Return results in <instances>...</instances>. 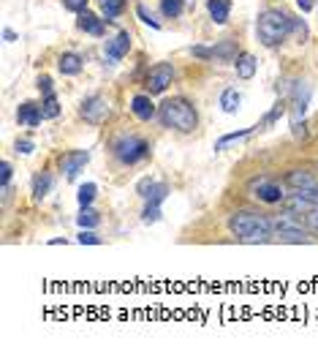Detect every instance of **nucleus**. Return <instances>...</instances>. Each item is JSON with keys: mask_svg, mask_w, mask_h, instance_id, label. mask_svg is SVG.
I'll return each instance as SVG.
<instances>
[{"mask_svg": "<svg viewBox=\"0 0 318 354\" xmlns=\"http://www.w3.org/2000/svg\"><path fill=\"white\" fill-rule=\"evenodd\" d=\"M0 180H3V188H8V180H11V164L8 161L0 164Z\"/></svg>", "mask_w": 318, "mask_h": 354, "instance_id": "f704fd0d", "label": "nucleus"}, {"mask_svg": "<svg viewBox=\"0 0 318 354\" xmlns=\"http://www.w3.org/2000/svg\"><path fill=\"white\" fill-rule=\"evenodd\" d=\"M239 104H242V95L237 93L234 88H228V90H223V95H221V106H223V112H237L239 109Z\"/></svg>", "mask_w": 318, "mask_h": 354, "instance_id": "6ab92c4d", "label": "nucleus"}, {"mask_svg": "<svg viewBox=\"0 0 318 354\" xmlns=\"http://www.w3.org/2000/svg\"><path fill=\"white\" fill-rule=\"evenodd\" d=\"M158 118L166 129H177V131L188 133L199 126V115L193 109V104H188L185 98H169L158 106Z\"/></svg>", "mask_w": 318, "mask_h": 354, "instance_id": "f03ea898", "label": "nucleus"}, {"mask_svg": "<svg viewBox=\"0 0 318 354\" xmlns=\"http://www.w3.org/2000/svg\"><path fill=\"white\" fill-rule=\"evenodd\" d=\"M41 112H44L46 120H52V118H57V115H60V104H57V98H54V95H44V101H41Z\"/></svg>", "mask_w": 318, "mask_h": 354, "instance_id": "b1692460", "label": "nucleus"}, {"mask_svg": "<svg viewBox=\"0 0 318 354\" xmlns=\"http://www.w3.org/2000/svg\"><path fill=\"white\" fill-rule=\"evenodd\" d=\"M161 11L169 19H177L182 14V0H161Z\"/></svg>", "mask_w": 318, "mask_h": 354, "instance_id": "393cba45", "label": "nucleus"}, {"mask_svg": "<svg viewBox=\"0 0 318 354\" xmlns=\"http://www.w3.org/2000/svg\"><path fill=\"white\" fill-rule=\"evenodd\" d=\"M49 191H52V175H49V172H41V177H36L33 194H36V199H44Z\"/></svg>", "mask_w": 318, "mask_h": 354, "instance_id": "412c9836", "label": "nucleus"}, {"mask_svg": "<svg viewBox=\"0 0 318 354\" xmlns=\"http://www.w3.org/2000/svg\"><path fill=\"white\" fill-rule=\"evenodd\" d=\"M172 80H175V66L172 63H155L150 68V74H147V90H150V95L152 93H163V90L172 85Z\"/></svg>", "mask_w": 318, "mask_h": 354, "instance_id": "423d86ee", "label": "nucleus"}, {"mask_svg": "<svg viewBox=\"0 0 318 354\" xmlns=\"http://www.w3.org/2000/svg\"><path fill=\"white\" fill-rule=\"evenodd\" d=\"M294 196L302 199V202H308V205H313V207H318V185H313V188H299Z\"/></svg>", "mask_w": 318, "mask_h": 354, "instance_id": "bb28decb", "label": "nucleus"}, {"mask_svg": "<svg viewBox=\"0 0 318 354\" xmlns=\"http://www.w3.org/2000/svg\"><path fill=\"white\" fill-rule=\"evenodd\" d=\"M256 196H259L261 202H267V205H277V202L286 199L280 183H272V180H259V185H256Z\"/></svg>", "mask_w": 318, "mask_h": 354, "instance_id": "9d476101", "label": "nucleus"}, {"mask_svg": "<svg viewBox=\"0 0 318 354\" xmlns=\"http://www.w3.org/2000/svg\"><path fill=\"white\" fill-rule=\"evenodd\" d=\"M63 6L68 11H85L88 8V0H63Z\"/></svg>", "mask_w": 318, "mask_h": 354, "instance_id": "72a5a7b5", "label": "nucleus"}, {"mask_svg": "<svg viewBox=\"0 0 318 354\" xmlns=\"http://www.w3.org/2000/svg\"><path fill=\"white\" fill-rule=\"evenodd\" d=\"M283 106H286V104H275V109L270 112V115H267V118H264V123H261V126H272L275 120L283 115ZM261 126H259V129H261Z\"/></svg>", "mask_w": 318, "mask_h": 354, "instance_id": "473e14b6", "label": "nucleus"}, {"mask_svg": "<svg viewBox=\"0 0 318 354\" xmlns=\"http://www.w3.org/2000/svg\"><path fill=\"white\" fill-rule=\"evenodd\" d=\"M57 68H60V74L74 77V74H79V71H82V57H79V55H74V52H66V55H60Z\"/></svg>", "mask_w": 318, "mask_h": 354, "instance_id": "f3484780", "label": "nucleus"}, {"mask_svg": "<svg viewBox=\"0 0 318 354\" xmlns=\"http://www.w3.org/2000/svg\"><path fill=\"white\" fill-rule=\"evenodd\" d=\"M98 213L95 210H90V207H82V213L77 216V223L82 226V229H92V226H98Z\"/></svg>", "mask_w": 318, "mask_h": 354, "instance_id": "5701e85b", "label": "nucleus"}, {"mask_svg": "<svg viewBox=\"0 0 318 354\" xmlns=\"http://www.w3.org/2000/svg\"><path fill=\"white\" fill-rule=\"evenodd\" d=\"M297 6H299V11H302V14H308V11H310L316 3H313V0H297Z\"/></svg>", "mask_w": 318, "mask_h": 354, "instance_id": "58836bf2", "label": "nucleus"}, {"mask_svg": "<svg viewBox=\"0 0 318 354\" xmlns=\"http://www.w3.org/2000/svg\"><path fill=\"white\" fill-rule=\"evenodd\" d=\"M106 115H109V106H106V101L101 98V95H90V98H85V104H82V118L92 123V126H98V123H103L106 120Z\"/></svg>", "mask_w": 318, "mask_h": 354, "instance_id": "6e6552de", "label": "nucleus"}, {"mask_svg": "<svg viewBox=\"0 0 318 354\" xmlns=\"http://www.w3.org/2000/svg\"><path fill=\"white\" fill-rule=\"evenodd\" d=\"M3 39H6V41H17V33H14V30H8V28H6V30H3Z\"/></svg>", "mask_w": 318, "mask_h": 354, "instance_id": "ea45409f", "label": "nucleus"}, {"mask_svg": "<svg viewBox=\"0 0 318 354\" xmlns=\"http://www.w3.org/2000/svg\"><path fill=\"white\" fill-rule=\"evenodd\" d=\"M256 129H259V126H253V129H245V131L228 133V136H223V139H221V142H218V145H215V150H223V147H226L228 142H237V139H245V136H250V133L256 131Z\"/></svg>", "mask_w": 318, "mask_h": 354, "instance_id": "cd10ccee", "label": "nucleus"}, {"mask_svg": "<svg viewBox=\"0 0 318 354\" xmlns=\"http://www.w3.org/2000/svg\"><path fill=\"white\" fill-rule=\"evenodd\" d=\"M17 150H19V153H25V156H28V153H33V142L22 139V142H17Z\"/></svg>", "mask_w": 318, "mask_h": 354, "instance_id": "e433bc0d", "label": "nucleus"}, {"mask_svg": "<svg viewBox=\"0 0 318 354\" xmlns=\"http://www.w3.org/2000/svg\"><path fill=\"white\" fill-rule=\"evenodd\" d=\"M77 25H79V30H85V33H90V36H101V33H103V19H98V17L90 14L88 8H85V11H79Z\"/></svg>", "mask_w": 318, "mask_h": 354, "instance_id": "2eb2a0df", "label": "nucleus"}, {"mask_svg": "<svg viewBox=\"0 0 318 354\" xmlns=\"http://www.w3.org/2000/svg\"><path fill=\"white\" fill-rule=\"evenodd\" d=\"M272 232L280 240H286V243H308V232L302 229V223L297 221L294 216L272 218Z\"/></svg>", "mask_w": 318, "mask_h": 354, "instance_id": "39448f33", "label": "nucleus"}, {"mask_svg": "<svg viewBox=\"0 0 318 354\" xmlns=\"http://www.w3.org/2000/svg\"><path fill=\"white\" fill-rule=\"evenodd\" d=\"M234 68H237V77H239V80H253V77H256V68H259V63H256V57H253V55L242 52V55H237V60H234Z\"/></svg>", "mask_w": 318, "mask_h": 354, "instance_id": "ddd939ff", "label": "nucleus"}, {"mask_svg": "<svg viewBox=\"0 0 318 354\" xmlns=\"http://www.w3.org/2000/svg\"><path fill=\"white\" fill-rule=\"evenodd\" d=\"M256 33H259V41L264 46H277L291 33V17L277 11V8H267L259 14Z\"/></svg>", "mask_w": 318, "mask_h": 354, "instance_id": "7ed1b4c3", "label": "nucleus"}, {"mask_svg": "<svg viewBox=\"0 0 318 354\" xmlns=\"http://www.w3.org/2000/svg\"><path fill=\"white\" fill-rule=\"evenodd\" d=\"M88 161H90V153H88V150H71V153L63 156V172L68 177H77L79 169H82Z\"/></svg>", "mask_w": 318, "mask_h": 354, "instance_id": "9b49d317", "label": "nucleus"}, {"mask_svg": "<svg viewBox=\"0 0 318 354\" xmlns=\"http://www.w3.org/2000/svg\"><path fill=\"white\" fill-rule=\"evenodd\" d=\"M128 49H131V33L123 30V33H117L112 41H106V60H109V63H117L123 55H128Z\"/></svg>", "mask_w": 318, "mask_h": 354, "instance_id": "1a4fd4ad", "label": "nucleus"}, {"mask_svg": "<svg viewBox=\"0 0 318 354\" xmlns=\"http://www.w3.org/2000/svg\"><path fill=\"white\" fill-rule=\"evenodd\" d=\"M207 11L215 25H226L231 14V0H207Z\"/></svg>", "mask_w": 318, "mask_h": 354, "instance_id": "dca6fc26", "label": "nucleus"}, {"mask_svg": "<svg viewBox=\"0 0 318 354\" xmlns=\"http://www.w3.org/2000/svg\"><path fill=\"white\" fill-rule=\"evenodd\" d=\"M137 14H139V19H141L144 25H150V28H155V30L161 28V22H158V19H155V17H152V14H150L144 6H137Z\"/></svg>", "mask_w": 318, "mask_h": 354, "instance_id": "c756f323", "label": "nucleus"}, {"mask_svg": "<svg viewBox=\"0 0 318 354\" xmlns=\"http://www.w3.org/2000/svg\"><path fill=\"white\" fill-rule=\"evenodd\" d=\"M115 156L123 164H137V161L150 156V145L141 136H123V139L115 142Z\"/></svg>", "mask_w": 318, "mask_h": 354, "instance_id": "20e7f679", "label": "nucleus"}, {"mask_svg": "<svg viewBox=\"0 0 318 354\" xmlns=\"http://www.w3.org/2000/svg\"><path fill=\"white\" fill-rule=\"evenodd\" d=\"M286 183H288L294 191H299V188H313V185H318L316 177L310 175V172H302V169H294V172H288Z\"/></svg>", "mask_w": 318, "mask_h": 354, "instance_id": "a211bd4d", "label": "nucleus"}, {"mask_svg": "<svg viewBox=\"0 0 318 354\" xmlns=\"http://www.w3.org/2000/svg\"><path fill=\"white\" fill-rule=\"evenodd\" d=\"M123 8H126V0H101V11H103V17H106V19L120 17V14H123Z\"/></svg>", "mask_w": 318, "mask_h": 354, "instance_id": "aec40b11", "label": "nucleus"}, {"mask_svg": "<svg viewBox=\"0 0 318 354\" xmlns=\"http://www.w3.org/2000/svg\"><path fill=\"white\" fill-rule=\"evenodd\" d=\"M212 57H221V60H237V49H234V41H221V44L212 49Z\"/></svg>", "mask_w": 318, "mask_h": 354, "instance_id": "4be33fe9", "label": "nucleus"}, {"mask_svg": "<svg viewBox=\"0 0 318 354\" xmlns=\"http://www.w3.org/2000/svg\"><path fill=\"white\" fill-rule=\"evenodd\" d=\"M79 243H82V245H85V243H88V245H98L101 237H98L95 232H90V229H82V232H79Z\"/></svg>", "mask_w": 318, "mask_h": 354, "instance_id": "2f4dec72", "label": "nucleus"}, {"mask_svg": "<svg viewBox=\"0 0 318 354\" xmlns=\"http://www.w3.org/2000/svg\"><path fill=\"white\" fill-rule=\"evenodd\" d=\"M291 33L299 39V44H305V41H308V25H305L302 19H291Z\"/></svg>", "mask_w": 318, "mask_h": 354, "instance_id": "c85d7f7f", "label": "nucleus"}, {"mask_svg": "<svg viewBox=\"0 0 318 354\" xmlns=\"http://www.w3.org/2000/svg\"><path fill=\"white\" fill-rule=\"evenodd\" d=\"M131 109H134V115H137L139 120H152L158 115V109H155V104H152L150 95H134Z\"/></svg>", "mask_w": 318, "mask_h": 354, "instance_id": "4468645a", "label": "nucleus"}, {"mask_svg": "<svg viewBox=\"0 0 318 354\" xmlns=\"http://www.w3.org/2000/svg\"><path fill=\"white\" fill-rule=\"evenodd\" d=\"M193 55H196V57H212V49H207V46H193Z\"/></svg>", "mask_w": 318, "mask_h": 354, "instance_id": "4c0bfd02", "label": "nucleus"}, {"mask_svg": "<svg viewBox=\"0 0 318 354\" xmlns=\"http://www.w3.org/2000/svg\"><path fill=\"white\" fill-rule=\"evenodd\" d=\"M228 229L245 243H270V237H272V221L253 213V210L234 213L228 218Z\"/></svg>", "mask_w": 318, "mask_h": 354, "instance_id": "f257e3e1", "label": "nucleus"}, {"mask_svg": "<svg viewBox=\"0 0 318 354\" xmlns=\"http://www.w3.org/2000/svg\"><path fill=\"white\" fill-rule=\"evenodd\" d=\"M39 90H41L44 95H54V90H52V80H49V77H41V80H39Z\"/></svg>", "mask_w": 318, "mask_h": 354, "instance_id": "c9c22d12", "label": "nucleus"}, {"mask_svg": "<svg viewBox=\"0 0 318 354\" xmlns=\"http://www.w3.org/2000/svg\"><path fill=\"white\" fill-rule=\"evenodd\" d=\"M17 120L22 123V126H28V129H33V126H39L41 120H44V112H41V106H36V104H19V109H17Z\"/></svg>", "mask_w": 318, "mask_h": 354, "instance_id": "f8f14e48", "label": "nucleus"}, {"mask_svg": "<svg viewBox=\"0 0 318 354\" xmlns=\"http://www.w3.org/2000/svg\"><path fill=\"white\" fill-rule=\"evenodd\" d=\"M161 218V205H150L147 202V207H144V223H155Z\"/></svg>", "mask_w": 318, "mask_h": 354, "instance_id": "7c9ffc66", "label": "nucleus"}, {"mask_svg": "<svg viewBox=\"0 0 318 354\" xmlns=\"http://www.w3.org/2000/svg\"><path fill=\"white\" fill-rule=\"evenodd\" d=\"M310 93H313V88L308 82H294V88H291V123L305 120V112H308V104H310Z\"/></svg>", "mask_w": 318, "mask_h": 354, "instance_id": "0eeeda50", "label": "nucleus"}, {"mask_svg": "<svg viewBox=\"0 0 318 354\" xmlns=\"http://www.w3.org/2000/svg\"><path fill=\"white\" fill-rule=\"evenodd\" d=\"M95 194H98L95 183H85V185L79 188V196H77V199H79V205H82V207H90V202L95 199Z\"/></svg>", "mask_w": 318, "mask_h": 354, "instance_id": "a878e982", "label": "nucleus"}]
</instances>
